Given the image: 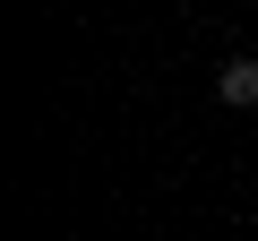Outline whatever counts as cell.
Listing matches in <instances>:
<instances>
[{"label":"cell","mask_w":258,"mask_h":241,"mask_svg":"<svg viewBox=\"0 0 258 241\" xmlns=\"http://www.w3.org/2000/svg\"><path fill=\"white\" fill-rule=\"evenodd\" d=\"M215 95H224L232 112H258V61H249V52H232V61L215 69Z\"/></svg>","instance_id":"obj_1"}]
</instances>
